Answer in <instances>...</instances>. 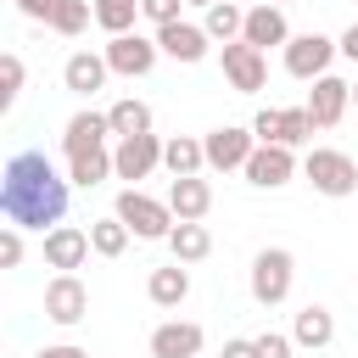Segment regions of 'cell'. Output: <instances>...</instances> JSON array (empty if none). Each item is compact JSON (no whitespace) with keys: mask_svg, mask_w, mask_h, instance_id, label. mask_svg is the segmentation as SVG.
Returning a JSON list of instances; mask_svg holds the SVG:
<instances>
[{"mask_svg":"<svg viewBox=\"0 0 358 358\" xmlns=\"http://www.w3.org/2000/svg\"><path fill=\"white\" fill-rule=\"evenodd\" d=\"M67 185L45 151H17L6 168H0V218L17 224V229H45V224H62L67 213Z\"/></svg>","mask_w":358,"mask_h":358,"instance_id":"obj_1","label":"cell"},{"mask_svg":"<svg viewBox=\"0 0 358 358\" xmlns=\"http://www.w3.org/2000/svg\"><path fill=\"white\" fill-rule=\"evenodd\" d=\"M291 280H296V257L285 246H263L252 257V302L257 308H280L291 296Z\"/></svg>","mask_w":358,"mask_h":358,"instance_id":"obj_2","label":"cell"},{"mask_svg":"<svg viewBox=\"0 0 358 358\" xmlns=\"http://www.w3.org/2000/svg\"><path fill=\"white\" fill-rule=\"evenodd\" d=\"M112 213H117L140 241H168V235H173V224H179L168 201H157V196H145V190H134V185L117 196V207H112Z\"/></svg>","mask_w":358,"mask_h":358,"instance_id":"obj_3","label":"cell"},{"mask_svg":"<svg viewBox=\"0 0 358 358\" xmlns=\"http://www.w3.org/2000/svg\"><path fill=\"white\" fill-rule=\"evenodd\" d=\"M302 173H308V185L319 196H352L358 190V162L347 151H330V145H313L302 157Z\"/></svg>","mask_w":358,"mask_h":358,"instance_id":"obj_4","label":"cell"},{"mask_svg":"<svg viewBox=\"0 0 358 358\" xmlns=\"http://www.w3.org/2000/svg\"><path fill=\"white\" fill-rule=\"evenodd\" d=\"M336 56H341V39H324V34H291V45H285V73L302 78V84H313V78L330 73Z\"/></svg>","mask_w":358,"mask_h":358,"instance_id":"obj_5","label":"cell"},{"mask_svg":"<svg viewBox=\"0 0 358 358\" xmlns=\"http://www.w3.org/2000/svg\"><path fill=\"white\" fill-rule=\"evenodd\" d=\"M101 56H106V67H112V73H123V78H145V73L157 67L162 45H157V39H145V34L134 28V34H112Z\"/></svg>","mask_w":358,"mask_h":358,"instance_id":"obj_6","label":"cell"},{"mask_svg":"<svg viewBox=\"0 0 358 358\" xmlns=\"http://www.w3.org/2000/svg\"><path fill=\"white\" fill-rule=\"evenodd\" d=\"M224 78H229L241 95H257V90L268 84V62H263V50L246 45V39H229V45H224Z\"/></svg>","mask_w":358,"mask_h":358,"instance_id":"obj_7","label":"cell"},{"mask_svg":"<svg viewBox=\"0 0 358 358\" xmlns=\"http://www.w3.org/2000/svg\"><path fill=\"white\" fill-rule=\"evenodd\" d=\"M201 145H207V168L229 173V168H246V157L257 151V134H252V129H235V123H224V129L201 134Z\"/></svg>","mask_w":358,"mask_h":358,"instance_id":"obj_8","label":"cell"},{"mask_svg":"<svg viewBox=\"0 0 358 358\" xmlns=\"http://www.w3.org/2000/svg\"><path fill=\"white\" fill-rule=\"evenodd\" d=\"M246 185H257V190H280V185H291V173H296V157H291V145H263L257 140V151L246 157Z\"/></svg>","mask_w":358,"mask_h":358,"instance_id":"obj_9","label":"cell"},{"mask_svg":"<svg viewBox=\"0 0 358 358\" xmlns=\"http://www.w3.org/2000/svg\"><path fill=\"white\" fill-rule=\"evenodd\" d=\"M84 313H90L84 280H78V274H56V280L45 285V319H50V324H78Z\"/></svg>","mask_w":358,"mask_h":358,"instance_id":"obj_10","label":"cell"},{"mask_svg":"<svg viewBox=\"0 0 358 358\" xmlns=\"http://www.w3.org/2000/svg\"><path fill=\"white\" fill-rule=\"evenodd\" d=\"M112 168H117V179H145L151 168H162V140L157 134H129V140H117V151H112Z\"/></svg>","mask_w":358,"mask_h":358,"instance_id":"obj_11","label":"cell"},{"mask_svg":"<svg viewBox=\"0 0 358 358\" xmlns=\"http://www.w3.org/2000/svg\"><path fill=\"white\" fill-rule=\"evenodd\" d=\"M241 39H246V45H257L263 56H268L274 45L285 50V45H291V28H285V11H280L274 0H263V6H252V11H246V28H241Z\"/></svg>","mask_w":358,"mask_h":358,"instance_id":"obj_12","label":"cell"},{"mask_svg":"<svg viewBox=\"0 0 358 358\" xmlns=\"http://www.w3.org/2000/svg\"><path fill=\"white\" fill-rule=\"evenodd\" d=\"M347 101H352V84H347V78H336V73L313 78V90H308V112H313V123H319V129H336V123L347 117Z\"/></svg>","mask_w":358,"mask_h":358,"instance_id":"obj_13","label":"cell"},{"mask_svg":"<svg viewBox=\"0 0 358 358\" xmlns=\"http://www.w3.org/2000/svg\"><path fill=\"white\" fill-rule=\"evenodd\" d=\"M90 252H95V246H90L84 229H73V224H50V229H45V263H50V268L73 274V268H84Z\"/></svg>","mask_w":358,"mask_h":358,"instance_id":"obj_14","label":"cell"},{"mask_svg":"<svg viewBox=\"0 0 358 358\" xmlns=\"http://www.w3.org/2000/svg\"><path fill=\"white\" fill-rule=\"evenodd\" d=\"M157 45H162V56H173V62H201L207 56V45H213V34L201 28V22H162L157 28Z\"/></svg>","mask_w":358,"mask_h":358,"instance_id":"obj_15","label":"cell"},{"mask_svg":"<svg viewBox=\"0 0 358 358\" xmlns=\"http://www.w3.org/2000/svg\"><path fill=\"white\" fill-rule=\"evenodd\" d=\"M201 341H207L201 324H190V319H168V324L151 330V358H196Z\"/></svg>","mask_w":358,"mask_h":358,"instance_id":"obj_16","label":"cell"},{"mask_svg":"<svg viewBox=\"0 0 358 358\" xmlns=\"http://www.w3.org/2000/svg\"><path fill=\"white\" fill-rule=\"evenodd\" d=\"M106 134H112V117H106V112H73L67 129H62V151H67V157L95 151V145H106Z\"/></svg>","mask_w":358,"mask_h":358,"instance_id":"obj_17","label":"cell"},{"mask_svg":"<svg viewBox=\"0 0 358 358\" xmlns=\"http://www.w3.org/2000/svg\"><path fill=\"white\" fill-rule=\"evenodd\" d=\"M168 207H173V218H207L213 213V185L201 173H185V179L168 185Z\"/></svg>","mask_w":358,"mask_h":358,"instance_id":"obj_18","label":"cell"},{"mask_svg":"<svg viewBox=\"0 0 358 358\" xmlns=\"http://www.w3.org/2000/svg\"><path fill=\"white\" fill-rule=\"evenodd\" d=\"M106 56H95V50H73L67 56V67H62V84L73 90V95H95L101 84H106Z\"/></svg>","mask_w":358,"mask_h":358,"instance_id":"obj_19","label":"cell"},{"mask_svg":"<svg viewBox=\"0 0 358 358\" xmlns=\"http://www.w3.org/2000/svg\"><path fill=\"white\" fill-rule=\"evenodd\" d=\"M291 341H296V347H313V352L330 347V341H336V319H330V308H324V302H308V308L296 313V324H291Z\"/></svg>","mask_w":358,"mask_h":358,"instance_id":"obj_20","label":"cell"},{"mask_svg":"<svg viewBox=\"0 0 358 358\" xmlns=\"http://www.w3.org/2000/svg\"><path fill=\"white\" fill-rule=\"evenodd\" d=\"M145 296H151L157 308H179V302L190 296V274H185V263L173 257L168 268H151V280H145Z\"/></svg>","mask_w":358,"mask_h":358,"instance_id":"obj_21","label":"cell"},{"mask_svg":"<svg viewBox=\"0 0 358 358\" xmlns=\"http://www.w3.org/2000/svg\"><path fill=\"white\" fill-rule=\"evenodd\" d=\"M162 168H168L173 179L201 173V168H207V145H201V140H190V134H173V140H162Z\"/></svg>","mask_w":358,"mask_h":358,"instance_id":"obj_22","label":"cell"},{"mask_svg":"<svg viewBox=\"0 0 358 358\" xmlns=\"http://www.w3.org/2000/svg\"><path fill=\"white\" fill-rule=\"evenodd\" d=\"M168 252H173L179 263H201V257L213 252L207 224H201V218H179V224H173V235H168Z\"/></svg>","mask_w":358,"mask_h":358,"instance_id":"obj_23","label":"cell"},{"mask_svg":"<svg viewBox=\"0 0 358 358\" xmlns=\"http://www.w3.org/2000/svg\"><path fill=\"white\" fill-rule=\"evenodd\" d=\"M106 117H112V134H117V140H129V134H151V106H145V101H134V95L112 101V106H106Z\"/></svg>","mask_w":358,"mask_h":358,"instance_id":"obj_24","label":"cell"},{"mask_svg":"<svg viewBox=\"0 0 358 358\" xmlns=\"http://www.w3.org/2000/svg\"><path fill=\"white\" fill-rule=\"evenodd\" d=\"M106 173H117L112 168V151L106 145H95V151H78V157H67V179L73 185H84V190H95Z\"/></svg>","mask_w":358,"mask_h":358,"instance_id":"obj_25","label":"cell"},{"mask_svg":"<svg viewBox=\"0 0 358 358\" xmlns=\"http://www.w3.org/2000/svg\"><path fill=\"white\" fill-rule=\"evenodd\" d=\"M129 235H134V229H129V224H123L117 213H112V218H95V224H90V246H95L101 257H123V252H129Z\"/></svg>","mask_w":358,"mask_h":358,"instance_id":"obj_26","label":"cell"},{"mask_svg":"<svg viewBox=\"0 0 358 358\" xmlns=\"http://www.w3.org/2000/svg\"><path fill=\"white\" fill-rule=\"evenodd\" d=\"M201 28H207L218 45H229V39H241V28H246V11H241V6H229V0H213Z\"/></svg>","mask_w":358,"mask_h":358,"instance_id":"obj_27","label":"cell"},{"mask_svg":"<svg viewBox=\"0 0 358 358\" xmlns=\"http://www.w3.org/2000/svg\"><path fill=\"white\" fill-rule=\"evenodd\" d=\"M95 22H101L106 34H134L140 0H95Z\"/></svg>","mask_w":358,"mask_h":358,"instance_id":"obj_28","label":"cell"},{"mask_svg":"<svg viewBox=\"0 0 358 358\" xmlns=\"http://www.w3.org/2000/svg\"><path fill=\"white\" fill-rule=\"evenodd\" d=\"M90 17H95V6H90V0H62V11L50 17V28H56L62 39H78V34L90 28Z\"/></svg>","mask_w":358,"mask_h":358,"instance_id":"obj_29","label":"cell"},{"mask_svg":"<svg viewBox=\"0 0 358 358\" xmlns=\"http://www.w3.org/2000/svg\"><path fill=\"white\" fill-rule=\"evenodd\" d=\"M17 95H22V56L6 50V56H0V106H11Z\"/></svg>","mask_w":358,"mask_h":358,"instance_id":"obj_30","label":"cell"},{"mask_svg":"<svg viewBox=\"0 0 358 358\" xmlns=\"http://www.w3.org/2000/svg\"><path fill=\"white\" fill-rule=\"evenodd\" d=\"M252 134H257L263 145H285V112H280V106H263V112L252 117Z\"/></svg>","mask_w":358,"mask_h":358,"instance_id":"obj_31","label":"cell"},{"mask_svg":"<svg viewBox=\"0 0 358 358\" xmlns=\"http://www.w3.org/2000/svg\"><path fill=\"white\" fill-rule=\"evenodd\" d=\"M313 129H319V123H313V112H308V106H291V112H285V145H291V151H296V145H308V140H313Z\"/></svg>","mask_w":358,"mask_h":358,"instance_id":"obj_32","label":"cell"},{"mask_svg":"<svg viewBox=\"0 0 358 358\" xmlns=\"http://www.w3.org/2000/svg\"><path fill=\"white\" fill-rule=\"evenodd\" d=\"M17 263H22V229L6 224L0 229V268H17Z\"/></svg>","mask_w":358,"mask_h":358,"instance_id":"obj_33","label":"cell"},{"mask_svg":"<svg viewBox=\"0 0 358 358\" xmlns=\"http://www.w3.org/2000/svg\"><path fill=\"white\" fill-rule=\"evenodd\" d=\"M179 6H185V0H140V17L162 28V22H179Z\"/></svg>","mask_w":358,"mask_h":358,"instance_id":"obj_34","label":"cell"},{"mask_svg":"<svg viewBox=\"0 0 358 358\" xmlns=\"http://www.w3.org/2000/svg\"><path fill=\"white\" fill-rule=\"evenodd\" d=\"M291 347H296V341L280 336V330H263V336H257V358H291Z\"/></svg>","mask_w":358,"mask_h":358,"instance_id":"obj_35","label":"cell"},{"mask_svg":"<svg viewBox=\"0 0 358 358\" xmlns=\"http://www.w3.org/2000/svg\"><path fill=\"white\" fill-rule=\"evenodd\" d=\"M17 11H22V17H34V22H45V28H50V17H56V11H62V0H17Z\"/></svg>","mask_w":358,"mask_h":358,"instance_id":"obj_36","label":"cell"},{"mask_svg":"<svg viewBox=\"0 0 358 358\" xmlns=\"http://www.w3.org/2000/svg\"><path fill=\"white\" fill-rule=\"evenodd\" d=\"M34 358H90L84 347H73V341H62V347H39Z\"/></svg>","mask_w":358,"mask_h":358,"instance_id":"obj_37","label":"cell"},{"mask_svg":"<svg viewBox=\"0 0 358 358\" xmlns=\"http://www.w3.org/2000/svg\"><path fill=\"white\" fill-rule=\"evenodd\" d=\"M224 358H257V341H224Z\"/></svg>","mask_w":358,"mask_h":358,"instance_id":"obj_38","label":"cell"},{"mask_svg":"<svg viewBox=\"0 0 358 358\" xmlns=\"http://www.w3.org/2000/svg\"><path fill=\"white\" fill-rule=\"evenodd\" d=\"M341 56H347V62H358V22L341 34Z\"/></svg>","mask_w":358,"mask_h":358,"instance_id":"obj_39","label":"cell"},{"mask_svg":"<svg viewBox=\"0 0 358 358\" xmlns=\"http://www.w3.org/2000/svg\"><path fill=\"white\" fill-rule=\"evenodd\" d=\"M185 6H201V11H207V6H213V0H185Z\"/></svg>","mask_w":358,"mask_h":358,"instance_id":"obj_40","label":"cell"},{"mask_svg":"<svg viewBox=\"0 0 358 358\" xmlns=\"http://www.w3.org/2000/svg\"><path fill=\"white\" fill-rule=\"evenodd\" d=\"M274 6H291V0H274Z\"/></svg>","mask_w":358,"mask_h":358,"instance_id":"obj_41","label":"cell"},{"mask_svg":"<svg viewBox=\"0 0 358 358\" xmlns=\"http://www.w3.org/2000/svg\"><path fill=\"white\" fill-rule=\"evenodd\" d=\"M352 101H358V84H352Z\"/></svg>","mask_w":358,"mask_h":358,"instance_id":"obj_42","label":"cell"},{"mask_svg":"<svg viewBox=\"0 0 358 358\" xmlns=\"http://www.w3.org/2000/svg\"><path fill=\"white\" fill-rule=\"evenodd\" d=\"M196 358H201V352H196Z\"/></svg>","mask_w":358,"mask_h":358,"instance_id":"obj_43","label":"cell"}]
</instances>
